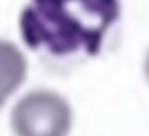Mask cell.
I'll list each match as a JSON object with an SVG mask.
<instances>
[{
  "instance_id": "cell-2",
  "label": "cell",
  "mask_w": 149,
  "mask_h": 136,
  "mask_svg": "<svg viewBox=\"0 0 149 136\" xmlns=\"http://www.w3.org/2000/svg\"><path fill=\"white\" fill-rule=\"evenodd\" d=\"M72 120V109L61 94L34 90L16 103L10 122L15 136H69Z\"/></svg>"
},
{
  "instance_id": "cell-4",
  "label": "cell",
  "mask_w": 149,
  "mask_h": 136,
  "mask_svg": "<svg viewBox=\"0 0 149 136\" xmlns=\"http://www.w3.org/2000/svg\"><path fill=\"white\" fill-rule=\"evenodd\" d=\"M144 74H146V78H148V83H149V51H148L146 62H144Z\"/></svg>"
},
{
  "instance_id": "cell-3",
  "label": "cell",
  "mask_w": 149,
  "mask_h": 136,
  "mask_svg": "<svg viewBox=\"0 0 149 136\" xmlns=\"http://www.w3.org/2000/svg\"><path fill=\"white\" fill-rule=\"evenodd\" d=\"M27 61L16 45L0 40V107L23 85Z\"/></svg>"
},
{
  "instance_id": "cell-1",
  "label": "cell",
  "mask_w": 149,
  "mask_h": 136,
  "mask_svg": "<svg viewBox=\"0 0 149 136\" xmlns=\"http://www.w3.org/2000/svg\"><path fill=\"white\" fill-rule=\"evenodd\" d=\"M119 0H31L19 18L23 40L55 56L98 55L107 31L119 19Z\"/></svg>"
}]
</instances>
